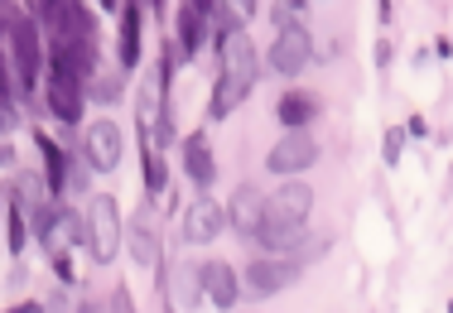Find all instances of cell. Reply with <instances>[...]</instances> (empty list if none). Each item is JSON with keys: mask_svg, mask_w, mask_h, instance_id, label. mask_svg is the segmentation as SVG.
<instances>
[{"mask_svg": "<svg viewBox=\"0 0 453 313\" xmlns=\"http://www.w3.org/2000/svg\"><path fill=\"white\" fill-rule=\"evenodd\" d=\"M121 251V208H116L111 193H96L92 208H88V256L96 265L116 261Z\"/></svg>", "mask_w": 453, "mask_h": 313, "instance_id": "cell-1", "label": "cell"}, {"mask_svg": "<svg viewBox=\"0 0 453 313\" xmlns=\"http://www.w3.org/2000/svg\"><path fill=\"white\" fill-rule=\"evenodd\" d=\"M309 58H314V39H309V29L304 25H280L275 44H271V68L280 73V78H299Z\"/></svg>", "mask_w": 453, "mask_h": 313, "instance_id": "cell-2", "label": "cell"}, {"mask_svg": "<svg viewBox=\"0 0 453 313\" xmlns=\"http://www.w3.org/2000/svg\"><path fill=\"white\" fill-rule=\"evenodd\" d=\"M309 212H314V188L309 183H280V188L265 198V222H280V226H304Z\"/></svg>", "mask_w": 453, "mask_h": 313, "instance_id": "cell-3", "label": "cell"}, {"mask_svg": "<svg viewBox=\"0 0 453 313\" xmlns=\"http://www.w3.org/2000/svg\"><path fill=\"white\" fill-rule=\"evenodd\" d=\"M5 39H10V49H15V58H19V92H29L35 88V73H39V29H35V19H25V15L15 19V10H5Z\"/></svg>", "mask_w": 453, "mask_h": 313, "instance_id": "cell-4", "label": "cell"}, {"mask_svg": "<svg viewBox=\"0 0 453 313\" xmlns=\"http://www.w3.org/2000/svg\"><path fill=\"white\" fill-rule=\"evenodd\" d=\"M256 88V63L251 68H222L218 88H212V106H208V121H226V116L236 111V106L251 96Z\"/></svg>", "mask_w": 453, "mask_h": 313, "instance_id": "cell-5", "label": "cell"}, {"mask_svg": "<svg viewBox=\"0 0 453 313\" xmlns=\"http://www.w3.org/2000/svg\"><path fill=\"white\" fill-rule=\"evenodd\" d=\"M319 159V140L309 135V131H289L280 145L271 149V159H265V169L280 179H289V174H299V169H309Z\"/></svg>", "mask_w": 453, "mask_h": 313, "instance_id": "cell-6", "label": "cell"}, {"mask_svg": "<svg viewBox=\"0 0 453 313\" xmlns=\"http://www.w3.org/2000/svg\"><path fill=\"white\" fill-rule=\"evenodd\" d=\"M299 279V261H251V270L242 275V289L251 299H271L280 289H289Z\"/></svg>", "mask_w": 453, "mask_h": 313, "instance_id": "cell-7", "label": "cell"}, {"mask_svg": "<svg viewBox=\"0 0 453 313\" xmlns=\"http://www.w3.org/2000/svg\"><path fill=\"white\" fill-rule=\"evenodd\" d=\"M82 149H88V164H92V169L111 174V169L121 164V155H126L121 126H116V121H92L88 135H82Z\"/></svg>", "mask_w": 453, "mask_h": 313, "instance_id": "cell-8", "label": "cell"}, {"mask_svg": "<svg viewBox=\"0 0 453 313\" xmlns=\"http://www.w3.org/2000/svg\"><path fill=\"white\" fill-rule=\"evenodd\" d=\"M49 106L63 126H78L82 121V78L68 68H53L49 73Z\"/></svg>", "mask_w": 453, "mask_h": 313, "instance_id": "cell-9", "label": "cell"}, {"mask_svg": "<svg viewBox=\"0 0 453 313\" xmlns=\"http://www.w3.org/2000/svg\"><path fill=\"white\" fill-rule=\"evenodd\" d=\"M222 222H226V208L218 198H193L188 218H183V241H188V246H208L212 236L222 232Z\"/></svg>", "mask_w": 453, "mask_h": 313, "instance_id": "cell-10", "label": "cell"}, {"mask_svg": "<svg viewBox=\"0 0 453 313\" xmlns=\"http://www.w3.org/2000/svg\"><path fill=\"white\" fill-rule=\"evenodd\" d=\"M226 222L242 236H256V226L265 222V193L256 188V183H242V188L232 193V202H226Z\"/></svg>", "mask_w": 453, "mask_h": 313, "instance_id": "cell-11", "label": "cell"}, {"mask_svg": "<svg viewBox=\"0 0 453 313\" xmlns=\"http://www.w3.org/2000/svg\"><path fill=\"white\" fill-rule=\"evenodd\" d=\"M203 289H208V299L218 309H232L236 294H242V279H236V270L226 261H208L203 265Z\"/></svg>", "mask_w": 453, "mask_h": 313, "instance_id": "cell-12", "label": "cell"}, {"mask_svg": "<svg viewBox=\"0 0 453 313\" xmlns=\"http://www.w3.org/2000/svg\"><path fill=\"white\" fill-rule=\"evenodd\" d=\"M183 169H188V179L198 183V188H212L218 164H212V149H208V131H193L183 140Z\"/></svg>", "mask_w": 453, "mask_h": 313, "instance_id": "cell-13", "label": "cell"}, {"mask_svg": "<svg viewBox=\"0 0 453 313\" xmlns=\"http://www.w3.org/2000/svg\"><path fill=\"white\" fill-rule=\"evenodd\" d=\"M35 145H39V155H44V179H49V198H58L63 188H68V169H73V155L68 149H58L53 140L39 131L35 135Z\"/></svg>", "mask_w": 453, "mask_h": 313, "instance_id": "cell-14", "label": "cell"}, {"mask_svg": "<svg viewBox=\"0 0 453 313\" xmlns=\"http://www.w3.org/2000/svg\"><path fill=\"white\" fill-rule=\"evenodd\" d=\"M140 25H145V0H126L121 5V63H140Z\"/></svg>", "mask_w": 453, "mask_h": 313, "instance_id": "cell-15", "label": "cell"}, {"mask_svg": "<svg viewBox=\"0 0 453 313\" xmlns=\"http://www.w3.org/2000/svg\"><path fill=\"white\" fill-rule=\"evenodd\" d=\"M131 256H135V265H155L159 261V232H155V218H150V208L145 212H135V226H131Z\"/></svg>", "mask_w": 453, "mask_h": 313, "instance_id": "cell-16", "label": "cell"}, {"mask_svg": "<svg viewBox=\"0 0 453 313\" xmlns=\"http://www.w3.org/2000/svg\"><path fill=\"white\" fill-rule=\"evenodd\" d=\"M275 111H280V121H285V131H304L319 116V96L314 92H285Z\"/></svg>", "mask_w": 453, "mask_h": 313, "instance_id": "cell-17", "label": "cell"}, {"mask_svg": "<svg viewBox=\"0 0 453 313\" xmlns=\"http://www.w3.org/2000/svg\"><path fill=\"white\" fill-rule=\"evenodd\" d=\"M251 241H261L265 251H304L309 246V232L304 226H280V222H261Z\"/></svg>", "mask_w": 453, "mask_h": 313, "instance_id": "cell-18", "label": "cell"}, {"mask_svg": "<svg viewBox=\"0 0 453 313\" xmlns=\"http://www.w3.org/2000/svg\"><path fill=\"white\" fill-rule=\"evenodd\" d=\"M73 246H88V218H78V212L63 208V218H58V226H53V236H49V256L53 251H73Z\"/></svg>", "mask_w": 453, "mask_h": 313, "instance_id": "cell-19", "label": "cell"}, {"mask_svg": "<svg viewBox=\"0 0 453 313\" xmlns=\"http://www.w3.org/2000/svg\"><path fill=\"white\" fill-rule=\"evenodd\" d=\"M174 294L183 309H198V299L208 294L203 289V265H174Z\"/></svg>", "mask_w": 453, "mask_h": 313, "instance_id": "cell-20", "label": "cell"}, {"mask_svg": "<svg viewBox=\"0 0 453 313\" xmlns=\"http://www.w3.org/2000/svg\"><path fill=\"white\" fill-rule=\"evenodd\" d=\"M68 39H92V10L82 0H68V25H63Z\"/></svg>", "mask_w": 453, "mask_h": 313, "instance_id": "cell-21", "label": "cell"}, {"mask_svg": "<svg viewBox=\"0 0 453 313\" xmlns=\"http://www.w3.org/2000/svg\"><path fill=\"white\" fill-rule=\"evenodd\" d=\"M10 236H5V246H10V256H19L25 251V241H29V226H25V218H19V198L10 193Z\"/></svg>", "mask_w": 453, "mask_h": 313, "instance_id": "cell-22", "label": "cell"}, {"mask_svg": "<svg viewBox=\"0 0 453 313\" xmlns=\"http://www.w3.org/2000/svg\"><path fill=\"white\" fill-rule=\"evenodd\" d=\"M145 188H150V193L165 188V159H159L155 140H145Z\"/></svg>", "mask_w": 453, "mask_h": 313, "instance_id": "cell-23", "label": "cell"}, {"mask_svg": "<svg viewBox=\"0 0 453 313\" xmlns=\"http://www.w3.org/2000/svg\"><path fill=\"white\" fill-rule=\"evenodd\" d=\"M35 10L44 15V25L53 34H63V25H68V0H35Z\"/></svg>", "mask_w": 453, "mask_h": 313, "instance_id": "cell-24", "label": "cell"}, {"mask_svg": "<svg viewBox=\"0 0 453 313\" xmlns=\"http://www.w3.org/2000/svg\"><path fill=\"white\" fill-rule=\"evenodd\" d=\"M58 218H63V208H58L53 198H49V202H39V208H35V232L49 241V236H53V226H58Z\"/></svg>", "mask_w": 453, "mask_h": 313, "instance_id": "cell-25", "label": "cell"}, {"mask_svg": "<svg viewBox=\"0 0 453 313\" xmlns=\"http://www.w3.org/2000/svg\"><path fill=\"white\" fill-rule=\"evenodd\" d=\"M10 193H15L19 202H29V208H39V202H49V198H44V183H39L35 174H19V188H10Z\"/></svg>", "mask_w": 453, "mask_h": 313, "instance_id": "cell-26", "label": "cell"}, {"mask_svg": "<svg viewBox=\"0 0 453 313\" xmlns=\"http://www.w3.org/2000/svg\"><path fill=\"white\" fill-rule=\"evenodd\" d=\"M381 155H386V164H401V155H405V131H386V145H381Z\"/></svg>", "mask_w": 453, "mask_h": 313, "instance_id": "cell-27", "label": "cell"}, {"mask_svg": "<svg viewBox=\"0 0 453 313\" xmlns=\"http://www.w3.org/2000/svg\"><path fill=\"white\" fill-rule=\"evenodd\" d=\"M44 313H82V309L68 299V289H53V294L44 299Z\"/></svg>", "mask_w": 453, "mask_h": 313, "instance_id": "cell-28", "label": "cell"}, {"mask_svg": "<svg viewBox=\"0 0 453 313\" xmlns=\"http://www.w3.org/2000/svg\"><path fill=\"white\" fill-rule=\"evenodd\" d=\"M68 193H88V159H73V169H68Z\"/></svg>", "mask_w": 453, "mask_h": 313, "instance_id": "cell-29", "label": "cell"}, {"mask_svg": "<svg viewBox=\"0 0 453 313\" xmlns=\"http://www.w3.org/2000/svg\"><path fill=\"white\" fill-rule=\"evenodd\" d=\"M53 270H58V279H63V285H73V279H78V270H73L68 251H53Z\"/></svg>", "mask_w": 453, "mask_h": 313, "instance_id": "cell-30", "label": "cell"}, {"mask_svg": "<svg viewBox=\"0 0 453 313\" xmlns=\"http://www.w3.org/2000/svg\"><path fill=\"white\" fill-rule=\"evenodd\" d=\"M96 82H102V88H92V92L102 96V102H116V96H121V88H116L111 78H96Z\"/></svg>", "mask_w": 453, "mask_h": 313, "instance_id": "cell-31", "label": "cell"}, {"mask_svg": "<svg viewBox=\"0 0 453 313\" xmlns=\"http://www.w3.org/2000/svg\"><path fill=\"white\" fill-rule=\"evenodd\" d=\"M434 53L439 58H453V39H434Z\"/></svg>", "mask_w": 453, "mask_h": 313, "instance_id": "cell-32", "label": "cell"}, {"mask_svg": "<svg viewBox=\"0 0 453 313\" xmlns=\"http://www.w3.org/2000/svg\"><path fill=\"white\" fill-rule=\"evenodd\" d=\"M111 304H116V313H131V299H126V289H116V299H111Z\"/></svg>", "mask_w": 453, "mask_h": 313, "instance_id": "cell-33", "label": "cell"}, {"mask_svg": "<svg viewBox=\"0 0 453 313\" xmlns=\"http://www.w3.org/2000/svg\"><path fill=\"white\" fill-rule=\"evenodd\" d=\"M376 15H381V19H391V0H376Z\"/></svg>", "mask_w": 453, "mask_h": 313, "instance_id": "cell-34", "label": "cell"}, {"mask_svg": "<svg viewBox=\"0 0 453 313\" xmlns=\"http://www.w3.org/2000/svg\"><path fill=\"white\" fill-rule=\"evenodd\" d=\"M10 313H44V304H19V309H10Z\"/></svg>", "mask_w": 453, "mask_h": 313, "instance_id": "cell-35", "label": "cell"}, {"mask_svg": "<svg viewBox=\"0 0 453 313\" xmlns=\"http://www.w3.org/2000/svg\"><path fill=\"white\" fill-rule=\"evenodd\" d=\"M96 10H121V0H96Z\"/></svg>", "mask_w": 453, "mask_h": 313, "instance_id": "cell-36", "label": "cell"}, {"mask_svg": "<svg viewBox=\"0 0 453 313\" xmlns=\"http://www.w3.org/2000/svg\"><path fill=\"white\" fill-rule=\"evenodd\" d=\"M82 313H102V309H96V304H88V309H82Z\"/></svg>", "mask_w": 453, "mask_h": 313, "instance_id": "cell-37", "label": "cell"}, {"mask_svg": "<svg viewBox=\"0 0 453 313\" xmlns=\"http://www.w3.org/2000/svg\"><path fill=\"white\" fill-rule=\"evenodd\" d=\"M155 10H165V0H155Z\"/></svg>", "mask_w": 453, "mask_h": 313, "instance_id": "cell-38", "label": "cell"}, {"mask_svg": "<svg viewBox=\"0 0 453 313\" xmlns=\"http://www.w3.org/2000/svg\"><path fill=\"white\" fill-rule=\"evenodd\" d=\"M251 5H256V0H246V10H251Z\"/></svg>", "mask_w": 453, "mask_h": 313, "instance_id": "cell-39", "label": "cell"}, {"mask_svg": "<svg viewBox=\"0 0 453 313\" xmlns=\"http://www.w3.org/2000/svg\"><path fill=\"white\" fill-rule=\"evenodd\" d=\"M449 313H453V304H449Z\"/></svg>", "mask_w": 453, "mask_h": 313, "instance_id": "cell-40", "label": "cell"}]
</instances>
